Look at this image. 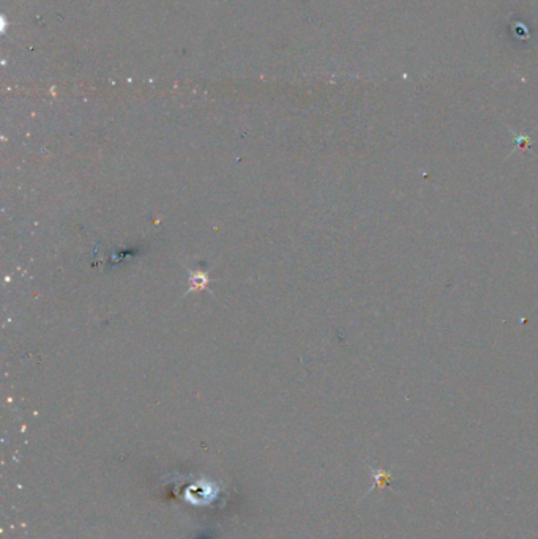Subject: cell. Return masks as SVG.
<instances>
[{"mask_svg":"<svg viewBox=\"0 0 538 539\" xmlns=\"http://www.w3.org/2000/svg\"><path fill=\"white\" fill-rule=\"evenodd\" d=\"M371 475L374 478V484L371 485L369 492L376 489V488H384L391 478H393V471H387V470H371Z\"/></svg>","mask_w":538,"mask_h":539,"instance_id":"6da1fadb","label":"cell"}]
</instances>
